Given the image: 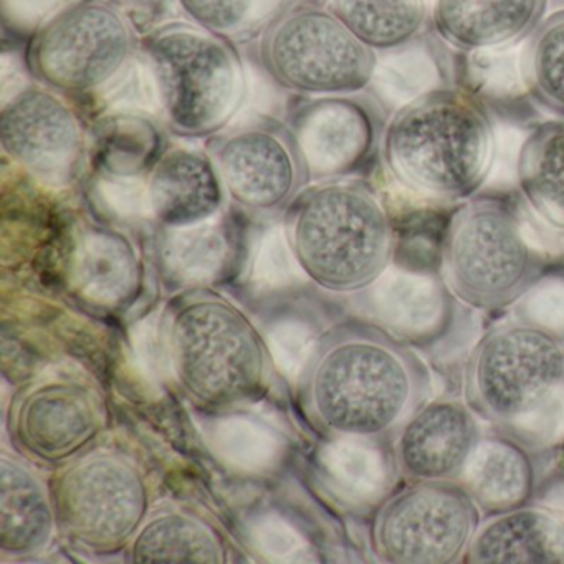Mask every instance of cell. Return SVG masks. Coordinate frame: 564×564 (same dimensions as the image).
<instances>
[{
	"label": "cell",
	"mask_w": 564,
	"mask_h": 564,
	"mask_svg": "<svg viewBox=\"0 0 564 564\" xmlns=\"http://www.w3.org/2000/svg\"><path fill=\"white\" fill-rule=\"evenodd\" d=\"M305 372L306 408L335 437L394 438L434 394L431 369L417 351L365 323L335 329Z\"/></svg>",
	"instance_id": "obj_1"
},
{
	"label": "cell",
	"mask_w": 564,
	"mask_h": 564,
	"mask_svg": "<svg viewBox=\"0 0 564 564\" xmlns=\"http://www.w3.org/2000/svg\"><path fill=\"white\" fill-rule=\"evenodd\" d=\"M464 401L480 421L543 447L564 437V341L514 319L480 336L464 368Z\"/></svg>",
	"instance_id": "obj_2"
},
{
	"label": "cell",
	"mask_w": 564,
	"mask_h": 564,
	"mask_svg": "<svg viewBox=\"0 0 564 564\" xmlns=\"http://www.w3.org/2000/svg\"><path fill=\"white\" fill-rule=\"evenodd\" d=\"M290 242L303 273L329 292L369 289L392 257L391 220L358 184H325L296 204Z\"/></svg>",
	"instance_id": "obj_3"
},
{
	"label": "cell",
	"mask_w": 564,
	"mask_h": 564,
	"mask_svg": "<svg viewBox=\"0 0 564 564\" xmlns=\"http://www.w3.org/2000/svg\"><path fill=\"white\" fill-rule=\"evenodd\" d=\"M484 115L458 97H434L398 115L386 134V160L395 180L419 196L468 197L494 164Z\"/></svg>",
	"instance_id": "obj_4"
},
{
	"label": "cell",
	"mask_w": 564,
	"mask_h": 564,
	"mask_svg": "<svg viewBox=\"0 0 564 564\" xmlns=\"http://www.w3.org/2000/svg\"><path fill=\"white\" fill-rule=\"evenodd\" d=\"M167 335L173 372L193 398L226 405L259 394L265 349L249 319L226 300H187L167 322Z\"/></svg>",
	"instance_id": "obj_5"
},
{
	"label": "cell",
	"mask_w": 564,
	"mask_h": 564,
	"mask_svg": "<svg viewBox=\"0 0 564 564\" xmlns=\"http://www.w3.org/2000/svg\"><path fill=\"white\" fill-rule=\"evenodd\" d=\"M445 282L465 305L500 310L513 305L536 283L540 256L520 220L497 203L458 210L442 252Z\"/></svg>",
	"instance_id": "obj_6"
},
{
	"label": "cell",
	"mask_w": 564,
	"mask_h": 564,
	"mask_svg": "<svg viewBox=\"0 0 564 564\" xmlns=\"http://www.w3.org/2000/svg\"><path fill=\"white\" fill-rule=\"evenodd\" d=\"M481 518L462 481H412L382 501L372 521V547L384 563H458Z\"/></svg>",
	"instance_id": "obj_7"
},
{
	"label": "cell",
	"mask_w": 564,
	"mask_h": 564,
	"mask_svg": "<svg viewBox=\"0 0 564 564\" xmlns=\"http://www.w3.org/2000/svg\"><path fill=\"white\" fill-rule=\"evenodd\" d=\"M150 67L161 111L174 133L203 138L229 120L240 77L219 42L187 31L160 35L150 47Z\"/></svg>",
	"instance_id": "obj_8"
},
{
	"label": "cell",
	"mask_w": 564,
	"mask_h": 564,
	"mask_svg": "<svg viewBox=\"0 0 564 564\" xmlns=\"http://www.w3.org/2000/svg\"><path fill=\"white\" fill-rule=\"evenodd\" d=\"M58 527L97 551L123 546L143 523L148 488L134 465L113 454H95L72 465L55 485Z\"/></svg>",
	"instance_id": "obj_9"
},
{
	"label": "cell",
	"mask_w": 564,
	"mask_h": 564,
	"mask_svg": "<svg viewBox=\"0 0 564 564\" xmlns=\"http://www.w3.org/2000/svg\"><path fill=\"white\" fill-rule=\"evenodd\" d=\"M267 62L283 87L322 97L362 90L376 70L372 48L322 11L285 19L270 37Z\"/></svg>",
	"instance_id": "obj_10"
},
{
	"label": "cell",
	"mask_w": 564,
	"mask_h": 564,
	"mask_svg": "<svg viewBox=\"0 0 564 564\" xmlns=\"http://www.w3.org/2000/svg\"><path fill=\"white\" fill-rule=\"evenodd\" d=\"M128 47L120 15L104 6H78L44 29L31 52L32 70L55 90H98L127 64Z\"/></svg>",
	"instance_id": "obj_11"
},
{
	"label": "cell",
	"mask_w": 564,
	"mask_h": 564,
	"mask_svg": "<svg viewBox=\"0 0 564 564\" xmlns=\"http://www.w3.org/2000/svg\"><path fill=\"white\" fill-rule=\"evenodd\" d=\"M4 153L42 180H65L80 154L82 133L70 108L48 91L25 88L2 104Z\"/></svg>",
	"instance_id": "obj_12"
},
{
	"label": "cell",
	"mask_w": 564,
	"mask_h": 564,
	"mask_svg": "<svg viewBox=\"0 0 564 564\" xmlns=\"http://www.w3.org/2000/svg\"><path fill=\"white\" fill-rule=\"evenodd\" d=\"M484 429L467 402L429 399L392 438L399 475L412 481L460 480Z\"/></svg>",
	"instance_id": "obj_13"
},
{
	"label": "cell",
	"mask_w": 564,
	"mask_h": 564,
	"mask_svg": "<svg viewBox=\"0 0 564 564\" xmlns=\"http://www.w3.org/2000/svg\"><path fill=\"white\" fill-rule=\"evenodd\" d=\"M553 447L503 429H485L462 474L484 518L533 503L551 474Z\"/></svg>",
	"instance_id": "obj_14"
},
{
	"label": "cell",
	"mask_w": 564,
	"mask_h": 564,
	"mask_svg": "<svg viewBox=\"0 0 564 564\" xmlns=\"http://www.w3.org/2000/svg\"><path fill=\"white\" fill-rule=\"evenodd\" d=\"M101 427L97 399L82 386L47 382L29 391L15 411V437L45 460H62L84 448Z\"/></svg>",
	"instance_id": "obj_15"
},
{
	"label": "cell",
	"mask_w": 564,
	"mask_h": 564,
	"mask_svg": "<svg viewBox=\"0 0 564 564\" xmlns=\"http://www.w3.org/2000/svg\"><path fill=\"white\" fill-rule=\"evenodd\" d=\"M217 167L230 197L259 213L285 206L299 183L292 151L263 128L230 134L217 154Z\"/></svg>",
	"instance_id": "obj_16"
},
{
	"label": "cell",
	"mask_w": 564,
	"mask_h": 564,
	"mask_svg": "<svg viewBox=\"0 0 564 564\" xmlns=\"http://www.w3.org/2000/svg\"><path fill=\"white\" fill-rule=\"evenodd\" d=\"M151 214L170 229L213 219L224 203L219 167L203 151L173 148L154 163L147 181Z\"/></svg>",
	"instance_id": "obj_17"
},
{
	"label": "cell",
	"mask_w": 564,
	"mask_h": 564,
	"mask_svg": "<svg viewBox=\"0 0 564 564\" xmlns=\"http://www.w3.org/2000/svg\"><path fill=\"white\" fill-rule=\"evenodd\" d=\"M464 561L564 564V514L531 503L484 518Z\"/></svg>",
	"instance_id": "obj_18"
},
{
	"label": "cell",
	"mask_w": 564,
	"mask_h": 564,
	"mask_svg": "<svg viewBox=\"0 0 564 564\" xmlns=\"http://www.w3.org/2000/svg\"><path fill=\"white\" fill-rule=\"evenodd\" d=\"M546 0H434L432 22L458 51L505 48L540 25Z\"/></svg>",
	"instance_id": "obj_19"
},
{
	"label": "cell",
	"mask_w": 564,
	"mask_h": 564,
	"mask_svg": "<svg viewBox=\"0 0 564 564\" xmlns=\"http://www.w3.org/2000/svg\"><path fill=\"white\" fill-rule=\"evenodd\" d=\"M369 289L372 315L402 341L429 346L451 328V296L432 276L388 269Z\"/></svg>",
	"instance_id": "obj_20"
},
{
	"label": "cell",
	"mask_w": 564,
	"mask_h": 564,
	"mask_svg": "<svg viewBox=\"0 0 564 564\" xmlns=\"http://www.w3.org/2000/svg\"><path fill=\"white\" fill-rule=\"evenodd\" d=\"M368 115L348 100L328 98L305 111L296 127L303 163L313 174L345 173L365 158L371 144Z\"/></svg>",
	"instance_id": "obj_21"
},
{
	"label": "cell",
	"mask_w": 564,
	"mask_h": 564,
	"mask_svg": "<svg viewBox=\"0 0 564 564\" xmlns=\"http://www.w3.org/2000/svg\"><path fill=\"white\" fill-rule=\"evenodd\" d=\"M55 507L34 471L2 455L0 460V547L12 556H31L54 533Z\"/></svg>",
	"instance_id": "obj_22"
},
{
	"label": "cell",
	"mask_w": 564,
	"mask_h": 564,
	"mask_svg": "<svg viewBox=\"0 0 564 564\" xmlns=\"http://www.w3.org/2000/svg\"><path fill=\"white\" fill-rule=\"evenodd\" d=\"M72 276L82 295L91 302L118 306L140 289V260L127 237L115 230L95 229L78 240Z\"/></svg>",
	"instance_id": "obj_23"
},
{
	"label": "cell",
	"mask_w": 564,
	"mask_h": 564,
	"mask_svg": "<svg viewBox=\"0 0 564 564\" xmlns=\"http://www.w3.org/2000/svg\"><path fill=\"white\" fill-rule=\"evenodd\" d=\"M318 460L326 485L351 505L384 501L399 475L392 447L366 438L335 437L323 445Z\"/></svg>",
	"instance_id": "obj_24"
},
{
	"label": "cell",
	"mask_w": 564,
	"mask_h": 564,
	"mask_svg": "<svg viewBox=\"0 0 564 564\" xmlns=\"http://www.w3.org/2000/svg\"><path fill=\"white\" fill-rule=\"evenodd\" d=\"M333 14L369 48L394 51L424 28L427 0H333Z\"/></svg>",
	"instance_id": "obj_25"
},
{
	"label": "cell",
	"mask_w": 564,
	"mask_h": 564,
	"mask_svg": "<svg viewBox=\"0 0 564 564\" xmlns=\"http://www.w3.org/2000/svg\"><path fill=\"white\" fill-rule=\"evenodd\" d=\"M134 563H223L219 538L203 521L183 513L158 514L133 541Z\"/></svg>",
	"instance_id": "obj_26"
},
{
	"label": "cell",
	"mask_w": 564,
	"mask_h": 564,
	"mask_svg": "<svg viewBox=\"0 0 564 564\" xmlns=\"http://www.w3.org/2000/svg\"><path fill=\"white\" fill-rule=\"evenodd\" d=\"M520 183L538 216L564 230V127L547 128L527 148Z\"/></svg>",
	"instance_id": "obj_27"
},
{
	"label": "cell",
	"mask_w": 564,
	"mask_h": 564,
	"mask_svg": "<svg viewBox=\"0 0 564 564\" xmlns=\"http://www.w3.org/2000/svg\"><path fill=\"white\" fill-rule=\"evenodd\" d=\"M206 438L220 460L246 471L275 467L285 447L275 427L246 414L213 419L206 425Z\"/></svg>",
	"instance_id": "obj_28"
},
{
	"label": "cell",
	"mask_w": 564,
	"mask_h": 564,
	"mask_svg": "<svg viewBox=\"0 0 564 564\" xmlns=\"http://www.w3.org/2000/svg\"><path fill=\"white\" fill-rule=\"evenodd\" d=\"M229 257L226 230L213 219L170 229L164 237L163 259L173 276L184 283L216 279Z\"/></svg>",
	"instance_id": "obj_29"
},
{
	"label": "cell",
	"mask_w": 564,
	"mask_h": 564,
	"mask_svg": "<svg viewBox=\"0 0 564 564\" xmlns=\"http://www.w3.org/2000/svg\"><path fill=\"white\" fill-rule=\"evenodd\" d=\"M528 67L540 94L564 110V12H556L536 29L528 51Z\"/></svg>",
	"instance_id": "obj_30"
},
{
	"label": "cell",
	"mask_w": 564,
	"mask_h": 564,
	"mask_svg": "<svg viewBox=\"0 0 564 564\" xmlns=\"http://www.w3.org/2000/svg\"><path fill=\"white\" fill-rule=\"evenodd\" d=\"M372 80L386 100L405 105L417 100L437 84V70L422 52H402L376 65Z\"/></svg>",
	"instance_id": "obj_31"
},
{
	"label": "cell",
	"mask_w": 564,
	"mask_h": 564,
	"mask_svg": "<svg viewBox=\"0 0 564 564\" xmlns=\"http://www.w3.org/2000/svg\"><path fill=\"white\" fill-rule=\"evenodd\" d=\"M267 349L279 371L290 379H296L308 369L318 338L315 329L302 319L286 318L273 323L267 329Z\"/></svg>",
	"instance_id": "obj_32"
},
{
	"label": "cell",
	"mask_w": 564,
	"mask_h": 564,
	"mask_svg": "<svg viewBox=\"0 0 564 564\" xmlns=\"http://www.w3.org/2000/svg\"><path fill=\"white\" fill-rule=\"evenodd\" d=\"M303 273L289 232L273 227L263 236L252 265V280L262 289H282Z\"/></svg>",
	"instance_id": "obj_33"
},
{
	"label": "cell",
	"mask_w": 564,
	"mask_h": 564,
	"mask_svg": "<svg viewBox=\"0 0 564 564\" xmlns=\"http://www.w3.org/2000/svg\"><path fill=\"white\" fill-rule=\"evenodd\" d=\"M253 546L262 556L282 563L310 561V544L302 533L285 518L263 514L250 527Z\"/></svg>",
	"instance_id": "obj_34"
},
{
	"label": "cell",
	"mask_w": 564,
	"mask_h": 564,
	"mask_svg": "<svg viewBox=\"0 0 564 564\" xmlns=\"http://www.w3.org/2000/svg\"><path fill=\"white\" fill-rule=\"evenodd\" d=\"M518 319L540 326L564 341V279L536 282L520 299Z\"/></svg>",
	"instance_id": "obj_35"
},
{
	"label": "cell",
	"mask_w": 564,
	"mask_h": 564,
	"mask_svg": "<svg viewBox=\"0 0 564 564\" xmlns=\"http://www.w3.org/2000/svg\"><path fill=\"white\" fill-rule=\"evenodd\" d=\"M131 346L134 361L147 378L161 381L167 372L173 371L167 323L161 316H148L134 326L131 329Z\"/></svg>",
	"instance_id": "obj_36"
},
{
	"label": "cell",
	"mask_w": 564,
	"mask_h": 564,
	"mask_svg": "<svg viewBox=\"0 0 564 564\" xmlns=\"http://www.w3.org/2000/svg\"><path fill=\"white\" fill-rule=\"evenodd\" d=\"M101 90L107 91V100L117 108L144 110L160 107L156 82L150 65L138 62L124 64Z\"/></svg>",
	"instance_id": "obj_37"
},
{
	"label": "cell",
	"mask_w": 564,
	"mask_h": 564,
	"mask_svg": "<svg viewBox=\"0 0 564 564\" xmlns=\"http://www.w3.org/2000/svg\"><path fill=\"white\" fill-rule=\"evenodd\" d=\"M475 80L495 95H511L521 90V62L513 52L503 48L475 52L471 62Z\"/></svg>",
	"instance_id": "obj_38"
},
{
	"label": "cell",
	"mask_w": 564,
	"mask_h": 564,
	"mask_svg": "<svg viewBox=\"0 0 564 564\" xmlns=\"http://www.w3.org/2000/svg\"><path fill=\"white\" fill-rule=\"evenodd\" d=\"M184 11L203 28L230 32L253 18L256 0H180Z\"/></svg>",
	"instance_id": "obj_39"
},
{
	"label": "cell",
	"mask_w": 564,
	"mask_h": 564,
	"mask_svg": "<svg viewBox=\"0 0 564 564\" xmlns=\"http://www.w3.org/2000/svg\"><path fill=\"white\" fill-rule=\"evenodd\" d=\"M105 203L123 217H138L151 213L147 183L130 174H111L100 183Z\"/></svg>",
	"instance_id": "obj_40"
},
{
	"label": "cell",
	"mask_w": 564,
	"mask_h": 564,
	"mask_svg": "<svg viewBox=\"0 0 564 564\" xmlns=\"http://www.w3.org/2000/svg\"><path fill=\"white\" fill-rule=\"evenodd\" d=\"M68 2L70 0H4V8L14 21L35 25L64 11Z\"/></svg>",
	"instance_id": "obj_41"
},
{
	"label": "cell",
	"mask_w": 564,
	"mask_h": 564,
	"mask_svg": "<svg viewBox=\"0 0 564 564\" xmlns=\"http://www.w3.org/2000/svg\"><path fill=\"white\" fill-rule=\"evenodd\" d=\"M521 150V134L518 131L507 128L498 133L495 140L494 164L495 176H510L518 166L517 158Z\"/></svg>",
	"instance_id": "obj_42"
},
{
	"label": "cell",
	"mask_w": 564,
	"mask_h": 564,
	"mask_svg": "<svg viewBox=\"0 0 564 564\" xmlns=\"http://www.w3.org/2000/svg\"><path fill=\"white\" fill-rule=\"evenodd\" d=\"M280 0H256L253 2V18H260V15L269 14Z\"/></svg>",
	"instance_id": "obj_43"
},
{
	"label": "cell",
	"mask_w": 564,
	"mask_h": 564,
	"mask_svg": "<svg viewBox=\"0 0 564 564\" xmlns=\"http://www.w3.org/2000/svg\"><path fill=\"white\" fill-rule=\"evenodd\" d=\"M561 442H563V445H561V451H563V462H564V437H563V441H561Z\"/></svg>",
	"instance_id": "obj_44"
}]
</instances>
